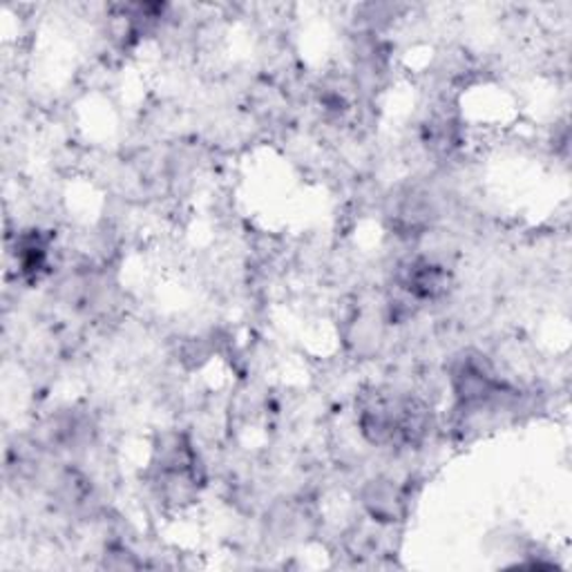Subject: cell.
<instances>
[{
	"mask_svg": "<svg viewBox=\"0 0 572 572\" xmlns=\"http://www.w3.org/2000/svg\"><path fill=\"white\" fill-rule=\"evenodd\" d=\"M400 291L408 294L414 302L438 300L449 289V273L425 258L412 260L400 271Z\"/></svg>",
	"mask_w": 572,
	"mask_h": 572,
	"instance_id": "cell-1",
	"label": "cell"
},
{
	"mask_svg": "<svg viewBox=\"0 0 572 572\" xmlns=\"http://www.w3.org/2000/svg\"><path fill=\"white\" fill-rule=\"evenodd\" d=\"M367 512L378 522H396L400 519L405 507L403 492H400L391 481H374L363 496Z\"/></svg>",
	"mask_w": 572,
	"mask_h": 572,
	"instance_id": "cell-2",
	"label": "cell"
}]
</instances>
